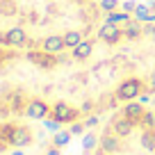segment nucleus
Instances as JSON below:
<instances>
[{
	"label": "nucleus",
	"mask_w": 155,
	"mask_h": 155,
	"mask_svg": "<svg viewBox=\"0 0 155 155\" xmlns=\"http://www.w3.org/2000/svg\"><path fill=\"white\" fill-rule=\"evenodd\" d=\"M121 9H123V12H135V9H137V2H135V0H123Z\"/></svg>",
	"instance_id": "obj_22"
},
{
	"label": "nucleus",
	"mask_w": 155,
	"mask_h": 155,
	"mask_svg": "<svg viewBox=\"0 0 155 155\" xmlns=\"http://www.w3.org/2000/svg\"><path fill=\"white\" fill-rule=\"evenodd\" d=\"M141 32H144V28H141L139 21H130V23L123 28V37H126V39H137Z\"/></svg>",
	"instance_id": "obj_16"
},
{
	"label": "nucleus",
	"mask_w": 155,
	"mask_h": 155,
	"mask_svg": "<svg viewBox=\"0 0 155 155\" xmlns=\"http://www.w3.org/2000/svg\"><path fill=\"white\" fill-rule=\"evenodd\" d=\"M48 155H59V150H57V148H50V150H48Z\"/></svg>",
	"instance_id": "obj_29"
},
{
	"label": "nucleus",
	"mask_w": 155,
	"mask_h": 155,
	"mask_svg": "<svg viewBox=\"0 0 155 155\" xmlns=\"http://www.w3.org/2000/svg\"><path fill=\"white\" fill-rule=\"evenodd\" d=\"M9 155H23V153H21V150H14V153H9Z\"/></svg>",
	"instance_id": "obj_30"
},
{
	"label": "nucleus",
	"mask_w": 155,
	"mask_h": 155,
	"mask_svg": "<svg viewBox=\"0 0 155 155\" xmlns=\"http://www.w3.org/2000/svg\"><path fill=\"white\" fill-rule=\"evenodd\" d=\"M41 46H44L46 53H53V55H59L62 50H66L64 37H59V34H50V37H46L44 41H41Z\"/></svg>",
	"instance_id": "obj_8"
},
{
	"label": "nucleus",
	"mask_w": 155,
	"mask_h": 155,
	"mask_svg": "<svg viewBox=\"0 0 155 155\" xmlns=\"http://www.w3.org/2000/svg\"><path fill=\"white\" fill-rule=\"evenodd\" d=\"M144 103H135V101H130V103H126L123 105V110H121V114H126L128 119H132V121H137L139 123V119L144 116Z\"/></svg>",
	"instance_id": "obj_9"
},
{
	"label": "nucleus",
	"mask_w": 155,
	"mask_h": 155,
	"mask_svg": "<svg viewBox=\"0 0 155 155\" xmlns=\"http://www.w3.org/2000/svg\"><path fill=\"white\" fill-rule=\"evenodd\" d=\"M139 126H141V128H155V114L146 110V112H144V116L139 119Z\"/></svg>",
	"instance_id": "obj_19"
},
{
	"label": "nucleus",
	"mask_w": 155,
	"mask_h": 155,
	"mask_svg": "<svg viewBox=\"0 0 155 155\" xmlns=\"http://www.w3.org/2000/svg\"><path fill=\"white\" fill-rule=\"evenodd\" d=\"M107 23H114V25H119V23H123V25H128L130 23V14L128 12H110L107 14Z\"/></svg>",
	"instance_id": "obj_18"
},
{
	"label": "nucleus",
	"mask_w": 155,
	"mask_h": 155,
	"mask_svg": "<svg viewBox=\"0 0 155 155\" xmlns=\"http://www.w3.org/2000/svg\"><path fill=\"white\" fill-rule=\"evenodd\" d=\"M28 62L37 64L39 68H44V71H50V68L57 66V57L53 53H46V50H28Z\"/></svg>",
	"instance_id": "obj_4"
},
{
	"label": "nucleus",
	"mask_w": 155,
	"mask_h": 155,
	"mask_svg": "<svg viewBox=\"0 0 155 155\" xmlns=\"http://www.w3.org/2000/svg\"><path fill=\"white\" fill-rule=\"evenodd\" d=\"M139 144L146 150H155V128H144V132L139 137Z\"/></svg>",
	"instance_id": "obj_14"
},
{
	"label": "nucleus",
	"mask_w": 155,
	"mask_h": 155,
	"mask_svg": "<svg viewBox=\"0 0 155 155\" xmlns=\"http://www.w3.org/2000/svg\"><path fill=\"white\" fill-rule=\"evenodd\" d=\"M16 14H18L16 0H0V16H16Z\"/></svg>",
	"instance_id": "obj_17"
},
{
	"label": "nucleus",
	"mask_w": 155,
	"mask_h": 155,
	"mask_svg": "<svg viewBox=\"0 0 155 155\" xmlns=\"http://www.w3.org/2000/svg\"><path fill=\"white\" fill-rule=\"evenodd\" d=\"M25 41H28V34H25L23 28H9L5 34H0V44L5 46H12V48H21V46H25Z\"/></svg>",
	"instance_id": "obj_6"
},
{
	"label": "nucleus",
	"mask_w": 155,
	"mask_h": 155,
	"mask_svg": "<svg viewBox=\"0 0 155 155\" xmlns=\"http://www.w3.org/2000/svg\"><path fill=\"white\" fill-rule=\"evenodd\" d=\"M30 141H32V132H30L25 126H16L14 139H12V146H16V148H23V146H28Z\"/></svg>",
	"instance_id": "obj_10"
},
{
	"label": "nucleus",
	"mask_w": 155,
	"mask_h": 155,
	"mask_svg": "<svg viewBox=\"0 0 155 155\" xmlns=\"http://www.w3.org/2000/svg\"><path fill=\"white\" fill-rule=\"evenodd\" d=\"M84 128H87V126H84V123H75V126L71 128V135H80V132H82Z\"/></svg>",
	"instance_id": "obj_25"
},
{
	"label": "nucleus",
	"mask_w": 155,
	"mask_h": 155,
	"mask_svg": "<svg viewBox=\"0 0 155 155\" xmlns=\"http://www.w3.org/2000/svg\"><path fill=\"white\" fill-rule=\"evenodd\" d=\"M94 141H96V139H94L91 135H89V137H84V146H87V148H94Z\"/></svg>",
	"instance_id": "obj_26"
},
{
	"label": "nucleus",
	"mask_w": 155,
	"mask_h": 155,
	"mask_svg": "<svg viewBox=\"0 0 155 155\" xmlns=\"http://www.w3.org/2000/svg\"><path fill=\"white\" fill-rule=\"evenodd\" d=\"M96 123H98V116H87V119H84V126H87V128H94V126H96Z\"/></svg>",
	"instance_id": "obj_24"
},
{
	"label": "nucleus",
	"mask_w": 155,
	"mask_h": 155,
	"mask_svg": "<svg viewBox=\"0 0 155 155\" xmlns=\"http://www.w3.org/2000/svg\"><path fill=\"white\" fill-rule=\"evenodd\" d=\"M141 94H144V82H141L139 78H128V80H123L116 87V98L121 103H130L135 98H139Z\"/></svg>",
	"instance_id": "obj_1"
},
{
	"label": "nucleus",
	"mask_w": 155,
	"mask_h": 155,
	"mask_svg": "<svg viewBox=\"0 0 155 155\" xmlns=\"http://www.w3.org/2000/svg\"><path fill=\"white\" fill-rule=\"evenodd\" d=\"M78 114H80V112H78L75 107H71L66 101H57L53 105V110H50V116L59 123H73L78 119Z\"/></svg>",
	"instance_id": "obj_2"
},
{
	"label": "nucleus",
	"mask_w": 155,
	"mask_h": 155,
	"mask_svg": "<svg viewBox=\"0 0 155 155\" xmlns=\"http://www.w3.org/2000/svg\"><path fill=\"white\" fill-rule=\"evenodd\" d=\"M91 41H82V44H78L75 48L71 50V55L75 59H80V62H82V59H89V55H91Z\"/></svg>",
	"instance_id": "obj_12"
},
{
	"label": "nucleus",
	"mask_w": 155,
	"mask_h": 155,
	"mask_svg": "<svg viewBox=\"0 0 155 155\" xmlns=\"http://www.w3.org/2000/svg\"><path fill=\"white\" fill-rule=\"evenodd\" d=\"M0 68H2V53H0Z\"/></svg>",
	"instance_id": "obj_31"
},
{
	"label": "nucleus",
	"mask_w": 155,
	"mask_h": 155,
	"mask_svg": "<svg viewBox=\"0 0 155 155\" xmlns=\"http://www.w3.org/2000/svg\"><path fill=\"white\" fill-rule=\"evenodd\" d=\"M148 87H150V91H155V73H153V78H150V84H148Z\"/></svg>",
	"instance_id": "obj_28"
},
{
	"label": "nucleus",
	"mask_w": 155,
	"mask_h": 155,
	"mask_svg": "<svg viewBox=\"0 0 155 155\" xmlns=\"http://www.w3.org/2000/svg\"><path fill=\"white\" fill-rule=\"evenodd\" d=\"M68 139H71V132H57L53 141H55V146H64Z\"/></svg>",
	"instance_id": "obj_21"
},
{
	"label": "nucleus",
	"mask_w": 155,
	"mask_h": 155,
	"mask_svg": "<svg viewBox=\"0 0 155 155\" xmlns=\"http://www.w3.org/2000/svg\"><path fill=\"white\" fill-rule=\"evenodd\" d=\"M135 18L139 21V23H153L155 21V12H150V7H146V5H137Z\"/></svg>",
	"instance_id": "obj_13"
},
{
	"label": "nucleus",
	"mask_w": 155,
	"mask_h": 155,
	"mask_svg": "<svg viewBox=\"0 0 155 155\" xmlns=\"http://www.w3.org/2000/svg\"><path fill=\"white\" fill-rule=\"evenodd\" d=\"M91 110H94V101H84L82 107H80V112H84V114H89Z\"/></svg>",
	"instance_id": "obj_23"
},
{
	"label": "nucleus",
	"mask_w": 155,
	"mask_h": 155,
	"mask_svg": "<svg viewBox=\"0 0 155 155\" xmlns=\"http://www.w3.org/2000/svg\"><path fill=\"white\" fill-rule=\"evenodd\" d=\"M116 7H119L116 0H101V9H105L107 14H110V12H116Z\"/></svg>",
	"instance_id": "obj_20"
},
{
	"label": "nucleus",
	"mask_w": 155,
	"mask_h": 155,
	"mask_svg": "<svg viewBox=\"0 0 155 155\" xmlns=\"http://www.w3.org/2000/svg\"><path fill=\"white\" fill-rule=\"evenodd\" d=\"M135 126H137V121H132V119H128L126 114H119L114 119V123H112V128H114V135L116 137H128L132 130H135Z\"/></svg>",
	"instance_id": "obj_7"
},
{
	"label": "nucleus",
	"mask_w": 155,
	"mask_h": 155,
	"mask_svg": "<svg viewBox=\"0 0 155 155\" xmlns=\"http://www.w3.org/2000/svg\"><path fill=\"white\" fill-rule=\"evenodd\" d=\"M119 139L121 137H116V135H103L101 137V148L105 150V153H116V150L121 148V144H119Z\"/></svg>",
	"instance_id": "obj_11"
},
{
	"label": "nucleus",
	"mask_w": 155,
	"mask_h": 155,
	"mask_svg": "<svg viewBox=\"0 0 155 155\" xmlns=\"http://www.w3.org/2000/svg\"><path fill=\"white\" fill-rule=\"evenodd\" d=\"M121 37H123V30L119 28V25H114V23H103L101 28H98V39L101 41H105L107 46H114V44H119L121 41Z\"/></svg>",
	"instance_id": "obj_5"
},
{
	"label": "nucleus",
	"mask_w": 155,
	"mask_h": 155,
	"mask_svg": "<svg viewBox=\"0 0 155 155\" xmlns=\"http://www.w3.org/2000/svg\"><path fill=\"white\" fill-rule=\"evenodd\" d=\"M64 37V44H66V48H75L78 44H82V32L80 30H68V32H64L62 34Z\"/></svg>",
	"instance_id": "obj_15"
},
{
	"label": "nucleus",
	"mask_w": 155,
	"mask_h": 155,
	"mask_svg": "<svg viewBox=\"0 0 155 155\" xmlns=\"http://www.w3.org/2000/svg\"><path fill=\"white\" fill-rule=\"evenodd\" d=\"M25 114L30 119H37V121H46L50 116V105L41 98H32V101L25 103Z\"/></svg>",
	"instance_id": "obj_3"
},
{
	"label": "nucleus",
	"mask_w": 155,
	"mask_h": 155,
	"mask_svg": "<svg viewBox=\"0 0 155 155\" xmlns=\"http://www.w3.org/2000/svg\"><path fill=\"white\" fill-rule=\"evenodd\" d=\"M144 34H155V28L153 25H144Z\"/></svg>",
	"instance_id": "obj_27"
}]
</instances>
